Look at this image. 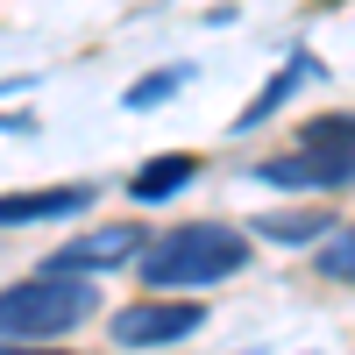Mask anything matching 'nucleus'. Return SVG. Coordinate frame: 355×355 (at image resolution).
I'll return each mask as SVG.
<instances>
[{"mask_svg": "<svg viewBox=\"0 0 355 355\" xmlns=\"http://www.w3.org/2000/svg\"><path fill=\"white\" fill-rule=\"evenodd\" d=\"M100 299H93V284L85 277H21V284H8L0 291V341H57V334H71V327H85V313H93Z\"/></svg>", "mask_w": 355, "mask_h": 355, "instance_id": "f03ea898", "label": "nucleus"}, {"mask_svg": "<svg viewBox=\"0 0 355 355\" xmlns=\"http://www.w3.org/2000/svg\"><path fill=\"white\" fill-rule=\"evenodd\" d=\"M0 355H64V348H28V341H0Z\"/></svg>", "mask_w": 355, "mask_h": 355, "instance_id": "f8f14e48", "label": "nucleus"}, {"mask_svg": "<svg viewBox=\"0 0 355 355\" xmlns=\"http://www.w3.org/2000/svg\"><path fill=\"white\" fill-rule=\"evenodd\" d=\"M192 178H199V157H185V150H171V157H150V164H142L128 192H135V206H164L171 192H185Z\"/></svg>", "mask_w": 355, "mask_h": 355, "instance_id": "0eeeda50", "label": "nucleus"}, {"mask_svg": "<svg viewBox=\"0 0 355 355\" xmlns=\"http://www.w3.org/2000/svg\"><path fill=\"white\" fill-rule=\"evenodd\" d=\"M93 206V185H50V192H15L0 199V227H36V220H71Z\"/></svg>", "mask_w": 355, "mask_h": 355, "instance_id": "423d86ee", "label": "nucleus"}, {"mask_svg": "<svg viewBox=\"0 0 355 355\" xmlns=\"http://www.w3.org/2000/svg\"><path fill=\"white\" fill-rule=\"evenodd\" d=\"M306 78H320V57H306V50H299V57H291V64H284V71H277V78L263 85V93H256L249 107H242V128H256V121H270V114H277V107H284L291 93H299Z\"/></svg>", "mask_w": 355, "mask_h": 355, "instance_id": "1a4fd4ad", "label": "nucleus"}, {"mask_svg": "<svg viewBox=\"0 0 355 355\" xmlns=\"http://www.w3.org/2000/svg\"><path fill=\"white\" fill-rule=\"evenodd\" d=\"M263 185H284V192H327L355 178V142H306L299 157H270L256 171Z\"/></svg>", "mask_w": 355, "mask_h": 355, "instance_id": "7ed1b4c3", "label": "nucleus"}, {"mask_svg": "<svg viewBox=\"0 0 355 355\" xmlns=\"http://www.w3.org/2000/svg\"><path fill=\"white\" fill-rule=\"evenodd\" d=\"M249 263V234L242 227H220V220H185L157 234V242H142V284L157 291H178V284H220Z\"/></svg>", "mask_w": 355, "mask_h": 355, "instance_id": "f257e3e1", "label": "nucleus"}, {"mask_svg": "<svg viewBox=\"0 0 355 355\" xmlns=\"http://www.w3.org/2000/svg\"><path fill=\"white\" fill-rule=\"evenodd\" d=\"M313 270L334 277V284H355V227H334L327 242L313 249Z\"/></svg>", "mask_w": 355, "mask_h": 355, "instance_id": "9d476101", "label": "nucleus"}, {"mask_svg": "<svg viewBox=\"0 0 355 355\" xmlns=\"http://www.w3.org/2000/svg\"><path fill=\"white\" fill-rule=\"evenodd\" d=\"M256 234H263V242H299V249H313V242L334 234V220L320 214V206H291V214H256Z\"/></svg>", "mask_w": 355, "mask_h": 355, "instance_id": "6e6552de", "label": "nucleus"}, {"mask_svg": "<svg viewBox=\"0 0 355 355\" xmlns=\"http://www.w3.org/2000/svg\"><path fill=\"white\" fill-rule=\"evenodd\" d=\"M128 249H142V227L114 220V227H93L85 242L57 249V256L43 263V270H50V277H85V270H114V263H128Z\"/></svg>", "mask_w": 355, "mask_h": 355, "instance_id": "39448f33", "label": "nucleus"}, {"mask_svg": "<svg viewBox=\"0 0 355 355\" xmlns=\"http://www.w3.org/2000/svg\"><path fill=\"white\" fill-rule=\"evenodd\" d=\"M199 320H206V306H171V299L121 306V313H114V341H121V348H164V341H185Z\"/></svg>", "mask_w": 355, "mask_h": 355, "instance_id": "20e7f679", "label": "nucleus"}, {"mask_svg": "<svg viewBox=\"0 0 355 355\" xmlns=\"http://www.w3.org/2000/svg\"><path fill=\"white\" fill-rule=\"evenodd\" d=\"M185 78H192L185 64H171V71H150L142 85H128V107H135V114H142V107H164V100L178 93V85H185Z\"/></svg>", "mask_w": 355, "mask_h": 355, "instance_id": "9b49d317", "label": "nucleus"}]
</instances>
